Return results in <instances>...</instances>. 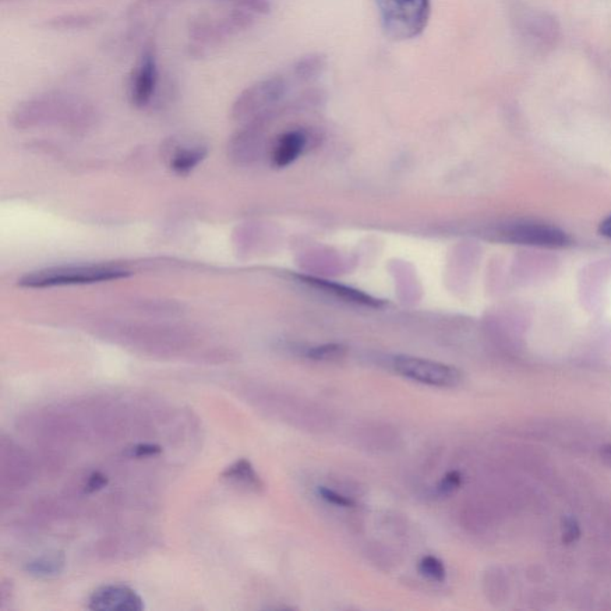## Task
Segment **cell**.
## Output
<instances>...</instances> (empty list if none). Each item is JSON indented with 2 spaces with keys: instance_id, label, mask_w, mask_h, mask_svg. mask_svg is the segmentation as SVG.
Masks as SVG:
<instances>
[{
  "instance_id": "obj_1",
  "label": "cell",
  "mask_w": 611,
  "mask_h": 611,
  "mask_svg": "<svg viewBox=\"0 0 611 611\" xmlns=\"http://www.w3.org/2000/svg\"><path fill=\"white\" fill-rule=\"evenodd\" d=\"M376 4L381 27L392 40L418 37L429 22L430 0H376Z\"/></svg>"
},
{
  "instance_id": "obj_2",
  "label": "cell",
  "mask_w": 611,
  "mask_h": 611,
  "mask_svg": "<svg viewBox=\"0 0 611 611\" xmlns=\"http://www.w3.org/2000/svg\"><path fill=\"white\" fill-rule=\"evenodd\" d=\"M128 275V271L118 267H58L28 274L21 278L19 285L21 287L31 289L93 285L101 284V282L121 280V278H126Z\"/></svg>"
},
{
  "instance_id": "obj_3",
  "label": "cell",
  "mask_w": 611,
  "mask_h": 611,
  "mask_svg": "<svg viewBox=\"0 0 611 611\" xmlns=\"http://www.w3.org/2000/svg\"><path fill=\"white\" fill-rule=\"evenodd\" d=\"M516 30L524 44L538 53H549L563 37L559 19L547 10L522 6L515 15Z\"/></svg>"
},
{
  "instance_id": "obj_4",
  "label": "cell",
  "mask_w": 611,
  "mask_h": 611,
  "mask_svg": "<svg viewBox=\"0 0 611 611\" xmlns=\"http://www.w3.org/2000/svg\"><path fill=\"white\" fill-rule=\"evenodd\" d=\"M287 93L288 84L285 78L270 77L257 81L236 98L233 104V116L236 119L266 116Z\"/></svg>"
},
{
  "instance_id": "obj_5",
  "label": "cell",
  "mask_w": 611,
  "mask_h": 611,
  "mask_svg": "<svg viewBox=\"0 0 611 611\" xmlns=\"http://www.w3.org/2000/svg\"><path fill=\"white\" fill-rule=\"evenodd\" d=\"M395 372L416 383L436 387H454L461 380V374L454 367L431 359L400 355L393 359Z\"/></svg>"
},
{
  "instance_id": "obj_6",
  "label": "cell",
  "mask_w": 611,
  "mask_h": 611,
  "mask_svg": "<svg viewBox=\"0 0 611 611\" xmlns=\"http://www.w3.org/2000/svg\"><path fill=\"white\" fill-rule=\"evenodd\" d=\"M504 239L508 243L519 245L549 247L557 249L570 244V236L563 229L542 222H517L504 229Z\"/></svg>"
},
{
  "instance_id": "obj_7",
  "label": "cell",
  "mask_w": 611,
  "mask_h": 611,
  "mask_svg": "<svg viewBox=\"0 0 611 611\" xmlns=\"http://www.w3.org/2000/svg\"><path fill=\"white\" fill-rule=\"evenodd\" d=\"M159 81L157 55L151 48L141 54L134 67L129 80L130 102L137 108H144L153 100Z\"/></svg>"
},
{
  "instance_id": "obj_8",
  "label": "cell",
  "mask_w": 611,
  "mask_h": 611,
  "mask_svg": "<svg viewBox=\"0 0 611 611\" xmlns=\"http://www.w3.org/2000/svg\"><path fill=\"white\" fill-rule=\"evenodd\" d=\"M89 609L95 611H141L143 597L123 584H109L95 590L89 599Z\"/></svg>"
},
{
  "instance_id": "obj_9",
  "label": "cell",
  "mask_w": 611,
  "mask_h": 611,
  "mask_svg": "<svg viewBox=\"0 0 611 611\" xmlns=\"http://www.w3.org/2000/svg\"><path fill=\"white\" fill-rule=\"evenodd\" d=\"M309 136L301 129L288 130L277 137L271 153V161L277 168H287L302 154Z\"/></svg>"
},
{
  "instance_id": "obj_10",
  "label": "cell",
  "mask_w": 611,
  "mask_h": 611,
  "mask_svg": "<svg viewBox=\"0 0 611 611\" xmlns=\"http://www.w3.org/2000/svg\"><path fill=\"white\" fill-rule=\"evenodd\" d=\"M303 284L310 285V287L319 289V291L327 293L334 298L341 299L343 301L356 303V305L367 307H380L383 302L380 300L374 299L373 296L366 294L358 289L346 287V285L335 284V282L319 280V278L313 277H300Z\"/></svg>"
},
{
  "instance_id": "obj_11",
  "label": "cell",
  "mask_w": 611,
  "mask_h": 611,
  "mask_svg": "<svg viewBox=\"0 0 611 611\" xmlns=\"http://www.w3.org/2000/svg\"><path fill=\"white\" fill-rule=\"evenodd\" d=\"M65 554L55 552L35 557L34 560L24 565V571L34 578L52 579L59 577L65 570Z\"/></svg>"
},
{
  "instance_id": "obj_12",
  "label": "cell",
  "mask_w": 611,
  "mask_h": 611,
  "mask_svg": "<svg viewBox=\"0 0 611 611\" xmlns=\"http://www.w3.org/2000/svg\"><path fill=\"white\" fill-rule=\"evenodd\" d=\"M221 476L222 479L227 480L229 483L245 487L247 490L256 491V492H260L264 487L260 476L258 475L252 464L246 458H240V460L235 461V464L225 469Z\"/></svg>"
},
{
  "instance_id": "obj_13",
  "label": "cell",
  "mask_w": 611,
  "mask_h": 611,
  "mask_svg": "<svg viewBox=\"0 0 611 611\" xmlns=\"http://www.w3.org/2000/svg\"><path fill=\"white\" fill-rule=\"evenodd\" d=\"M206 154V148L202 146L182 147L173 154L169 166L178 175H186L203 161Z\"/></svg>"
},
{
  "instance_id": "obj_14",
  "label": "cell",
  "mask_w": 611,
  "mask_h": 611,
  "mask_svg": "<svg viewBox=\"0 0 611 611\" xmlns=\"http://www.w3.org/2000/svg\"><path fill=\"white\" fill-rule=\"evenodd\" d=\"M325 66H326V59H325V56L312 54L300 59L299 62L295 63L293 73H294L296 79L300 81H310L317 79V78L323 73Z\"/></svg>"
},
{
  "instance_id": "obj_15",
  "label": "cell",
  "mask_w": 611,
  "mask_h": 611,
  "mask_svg": "<svg viewBox=\"0 0 611 611\" xmlns=\"http://www.w3.org/2000/svg\"><path fill=\"white\" fill-rule=\"evenodd\" d=\"M97 22V16L90 15H66L55 17L49 21L48 27L55 30H76L93 27Z\"/></svg>"
},
{
  "instance_id": "obj_16",
  "label": "cell",
  "mask_w": 611,
  "mask_h": 611,
  "mask_svg": "<svg viewBox=\"0 0 611 611\" xmlns=\"http://www.w3.org/2000/svg\"><path fill=\"white\" fill-rule=\"evenodd\" d=\"M345 348L341 344H324L314 346V348H310L306 352L307 358L313 359V361H335L344 358Z\"/></svg>"
},
{
  "instance_id": "obj_17",
  "label": "cell",
  "mask_w": 611,
  "mask_h": 611,
  "mask_svg": "<svg viewBox=\"0 0 611 611\" xmlns=\"http://www.w3.org/2000/svg\"><path fill=\"white\" fill-rule=\"evenodd\" d=\"M419 574L430 581L442 582L447 577V570L444 564L436 557H424L419 561Z\"/></svg>"
},
{
  "instance_id": "obj_18",
  "label": "cell",
  "mask_w": 611,
  "mask_h": 611,
  "mask_svg": "<svg viewBox=\"0 0 611 611\" xmlns=\"http://www.w3.org/2000/svg\"><path fill=\"white\" fill-rule=\"evenodd\" d=\"M162 453V448L158 444L140 443L136 446L127 448L126 457L130 458H155Z\"/></svg>"
},
{
  "instance_id": "obj_19",
  "label": "cell",
  "mask_w": 611,
  "mask_h": 611,
  "mask_svg": "<svg viewBox=\"0 0 611 611\" xmlns=\"http://www.w3.org/2000/svg\"><path fill=\"white\" fill-rule=\"evenodd\" d=\"M318 493L328 504L335 505L341 508H354L356 503L351 498L343 496V494L335 492L334 490L326 489V487H319Z\"/></svg>"
},
{
  "instance_id": "obj_20",
  "label": "cell",
  "mask_w": 611,
  "mask_h": 611,
  "mask_svg": "<svg viewBox=\"0 0 611 611\" xmlns=\"http://www.w3.org/2000/svg\"><path fill=\"white\" fill-rule=\"evenodd\" d=\"M461 483L462 476L460 473L458 471L447 473L442 480H441L439 486H437V492H439L441 496H450L451 493H454L455 491L458 490V487L461 486Z\"/></svg>"
},
{
  "instance_id": "obj_21",
  "label": "cell",
  "mask_w": 611,
  "mask_h": 611,
  "mask_svg": "<svg viewBox=\"0 0 611 611\" xmlns=\"http://www.w3.org/2000/svg\"><path fill=\"white\" fill-rule=\"evenodd\" d=\"M238 8L252 15H264L270 12V3L268 0H239Z\"/></svg>"
},
{
  "instance_id": "obj_22",
  "label": "cell",
  "mask_w": 611,
  "mask_h": 611,
  "mask_svg": "<svg viewBox=\"0 0 611 611\" xmlns=\"http://www.w3.org/2000/svg\"><path fill=\"white\" fill-rule=\"evenodd\" d=\"M109 479L107 475H104L103 473L101 472H94L93 475L87 478V483H85L84 492L87 494L98 492V491L107 487Z\"/></svg>"
},
{
  "instance_id": "obj_23",
  "label": "cell",
  "mask_w": 611,
  "mask_h": 611,
  "mask_svg": "<svg viewBox=\"0 0 611 611\" xmlns=\"http://www.w3.org/2000/svg\"><path fill=\"white\" fill-rule=\"evenodd\" d=\"M599 233L607 238H611V215L600 222Z\"/></svg>"
}]
</instances>
